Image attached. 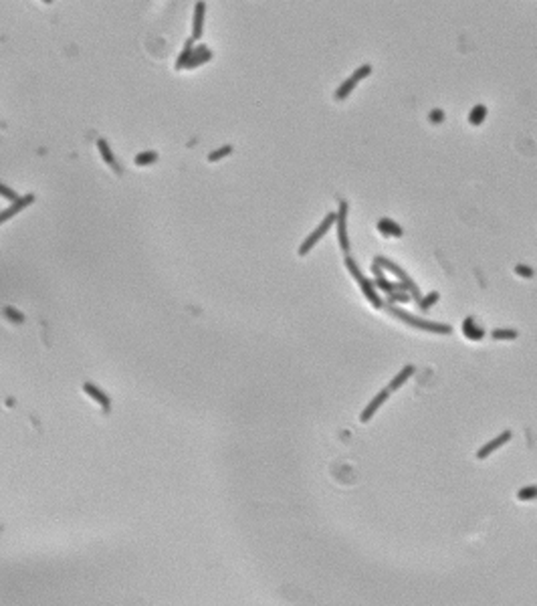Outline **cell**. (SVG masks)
<instances>
[{
  "label": "cell",
  "instance_id": "6da1fadb",
  "mask_svg": "<svg viewBox=\"0 0 537 606\" xmlns=\"http://www.w3.org/2000/svg\"><path fill=\"white\" fill-rule=\"evenodd\" d=\"M388 311H390V313H392L396 320H400V322H404V324H408V326H412V328H416V330H424V331H430V333H442V335H448V333H452V328H450L448 324L420 320V318H416V315H410V313H406V311L398 309L396 305H390V307H388Z\"/></svg>",
  "mask_w": 537,
  "mask_h": 606
},
{
  "label": "cell",
  "instance_id": "7a4b0ae2",
  "mask_svg": "<svg viewBox=\"0 0 537 606\" xmlns=\"http://www.w3.org/2000/svg\"><path fill=\"white\" fill-rule=\"evenodd\" d=\"M380 267H384V269H388L392 275H396L398 279H400V283L404 285V289L410 293V297L416 301V303H420V299H422V295H420V289H418V285L412 281V277L408 275L400 265H396L394 261H390V259H386V257H376L374 259Z\"/></svg>",
  "mask_w": 537,
  "mask_h": 606
},
{
  "label": "cell",
  "instance_id": "3957f363",
  "mask_svg": "<svg viewBox=\"0 0 537 606\" xmlns=\"http://www.w3.org/2000/svg\"><path fill=\"white\" fill-rule=\"evenodd\" d=\"M372 73V65H362V67H358L337 89H335V101H343L345 97H350V93L358 87V83L362 81V79H366L368 75Z\"/></svg>",
  "mask_w": 537,
  "mask_h": 606
},
{
  "label": "cell",
  "instance_id": "277c9868",
  "mask_svg": "<svg viewBox=\"0 0 537 606\" xmlns=\"http://www.w3.org/2000/svg\"><path fill=\"white\" fill-rule=\"evenodd\" d=\"M333 224H335V215H333V213H329V215H327V217H325V219L321 221V224H319V226H317V228H315V230H313V232H311V234H309V236H307V239L301 243V247H299V251H297V253H299L301 257H305V255H307V253H309V251H311V249H313V247H315V245L321 241L323 234H325V232H327V230H329Z\"/></svg>",
  "mask_w": 537,
  "mask_h": 606
},
{
  "label": "cell",
  "instance_id": "5b68a950",
  "mask_svg": "<svg viewBox=\"0 0 537 606\" xmlns=\"http://www.w3.org/2000/svg\"><path fill=\"white\" fill-rule=\"evenodd\" d=\"M347 200H339V208L335 213V224H337V241L343 253H350V239H347Z\"/></svg>",
  "mask_w": 537,
  "mask_h": 606
},
{
  "label": "cell",
  "instance_id": "8992f818",
  "mask_svg": "<svg viewBox=\"0 0 537 606\" xmlns=\"http://www.w3.org/2000/svg\"><path fill=\"white\" fill-rule=\"evenodd\" d=\"M511 437H513V433H511V431H503L501 435H497L493 441H489L487 444H483V446L477 451V459H479V461H485V459H487L491 453H495L497 449H501L503 444H507V442L511 441Z\"/></svg>",
  "mask_w": 537,
  "mask_h": 606
},
{
  "label": "cell",
  "instance_id": "52a82bcc",
  "mask_svg": "<svg viewBox=\"0 0 537 606\" xmlns=\"http://www.w3.org/2000/svg\"><path fill=\"white\" fill-rule=\"evenodd\" d=\"M388 396H390V390H388V388L380 390L376 396L372 398V402H370V404L364 408V412L360 414V423H370V420H372V416H374L378 410H380V406H382V404L388 400Z\"/></svg>",
  "mask_w": 537,
  "mask_h": 606
},
{
  "label": "cell",
  "instance_id": "ba28073f",
  "mask_svg": "<svg viewBox=\"0 0 537 606\" xmlns=\"http://www.w3.org/2000/svg\"><path fill=\"white\" fill-rule=\"evenodd\" d=\"M372 273H374V277H376V287H380L382 291H386V293H394V291H406L404 289V285L402 283H390L386 277H384V273H382V267L378 265L376 261H374V265H372Z\"/></svg>",
  "mask_w": 537,
  "mask_h": 606
},
{
  "label": "cell",
  "instance_id": "9c48e42d",
  "mask_svg": "<svg viewBox=\"0 0 537 606\" xmlns=\"http://www.w3.org/2000/svg\"><path fill=\"white\" fill-rule=\"evenodd\" d=\"M358 285H360L362 293L366 295V299L370 301V305H372V307H376V309H380V307L384 305V301H382V299H380V295H378L376 285H374V283H372L370 279H366V277H364V279H362V281H360Z\"/></svg>",
  "mask_w": 537,
  "mask_h": 606
},
{
  "label": "cell",
  "instance_id": "30bf717a",
  "mask_svg": "<svg viewBox=\"0 0 537 606\" xmlns=\"http://www.w3.org/2000/svg\"><path fill=\"white\" fill-rule=\"evenodd\" d=\"M83 390H85V394H89L95 402L101 404L103 412H109V408H111V400H109V396L101 390V388H97V386L91 384V382H85V384H83Z\"/></svg>",
  "mask_w": 537,
  "mask_h": 606
},
{
  "label": "cell",
  "instance_id": "8fae6325",
  "mask_svg": "<svg viewBox=\"0 0 537 606\" xmlns=\"http://www.w3.org/2000/svg\"><path fill=\"white\" fill-rule=\"evenodd\" d=\"M33 202H35V196H33V194H26V196L18 198L16 202H12V206H8L6 210H2V213H0V224H2L4 221H8L10 217H14L16 213H20L22 208H26L29 204H33Z\"/></svg>",
  "mask_w": 537,
  "mask_h": 606
},
{
  "label": "cell",
  "instance_id": "7c38bea8",
  "mask_svg": "<svg viewBox=\"0 0 537 606\" xmlns=\"http://www.w3.org/2000/svg\"><path fill=\"white\" fill-rule=\"evenodd\" d=\"M210 59H212V53L208 51V47H206V45H200V47L192 49L190 61L186 63V67H184V69H194V67H200V65H204V63H208Z\"/></svg>",
  "mask_w": 537,
  "mask_h": 606
},
{
  "label": "cell",
  "instance_id": "4fadbf2b",
  "mask_svg": "<svg viewBox=\"0 0 537 606\" xmlns=\"http://www.w3.org/2000/svg\"><path fill=\"white\" fill-rule=\"evenodd\" d=\"M414 372H416L414 364H406V366H404V368H402V370H400V372L394 376V380L388 384V390H390V392H396V390H400L402 386L406 384V382H408V380L414 376Z\"/></svg>",
  "mask_w": 537,
  "mask_h": 606
},
{
  "label": "cell",
  "instance_id": "5bb4252c",
  "mask_svg": "<svg viewBox=\"0 0 537 606\" xmlns=\"http://www.w3.org/2000/svg\"><path fill=\"white\" fill-rule=\"evenodd\" d=\"M204 12H206V4L204 2H196L194 6V24H192V39H200L202 31H204Z\"/></svg>",
  "mask_w": 537,
  "mask_h": 606
},
{
  "label": "cell",
  "instance_id": "9a60e30c",
  "mask_svg": "<svg viewBox=\"0 0 537 606\" xmlns=\"http://www.w3.org/2000/svg\"><path fill=\"white\" fill-rule=\"evenodd\" d=\"M378 230H380L384 236H396V239H400V236L404 234L402 226H400L398 222H394L392 219H380V222H378Z\"/></svg>",
  "mask_w": 537,
  "mask_h": 606
},
{
  "label": "cell",
  "instance_id": "2e32d148",
  "mask_svg": "<svg viewBox=\"0 0 537 606\" xmlns=\"http://www.w3.org/2000/svg\"><path fill=\"white\" fill-rule=\"evenodd\" d=\"M463 330H465V335L469 337V339H483L485 337V331L475 324V320L473 318H469V320H465V324H463Z\"/></svg>",
  "mask_w": 537,
  "mask_h": 606
},
{
  "label": "cell",
  "instance_id": "e0dca14e",
  "mask_svg": "<svg viewBox=\"0 0 537 606\" xmlns=\"http://www.w3.org/2000/svg\"><path fill=\"white\" fill-rule=\"evenodd\" d=\"M97 150H99V154H101L103 162H105L108 166H111L115 172H119V168H117V164H115V158H113V154H111V148L108 146V142H105V140H97Z\"/></svg>",
  "mask_w": 537,
  "mask_h": 606
},
{
  "label": "cell",
  "instance_id": "ac0fdd59",
  "mask_svg": "<svg viewBox=\"0 0 537 606\" xmlns=\"http://www.w3.org/2000/svg\"><path fill=\"white\" fill-rule=\"evenodd\" d=\"M487 117V108L485 106H475L469 113V123L471 125H481Z\"/></svg>",
  "mask_w": 537,
  "mask_h": 606
},
{
  "label": "cell",
  "instance_id": "d6986e66",
  "mask_svg": "<svg viewBox=\"0 0 537 606\" xmlns=\"http://www.w3.org/2000/svg\"><path fill=\"white\" fill-rule=\"evenodd\" d=\"M192 41H194V39H190V41L186 43V47L182 49V53H180V57L176 59V69H184V67H186V63L190 61V55H192V49H194V47H192Z\"/></svg>",
  "mask_w": 537,
  "mask_h": 606
},
{
  "label": "cell",
  "instance_id": "ffe728a7",
  "mask_svg": "<svg viewBox=\"0 0 537 606\" xmlns=\"http://www.w3.org/2000/svg\"><path fill=\"white\" fill-rule=\"evenodd\" d=\"M2 315H4L8 322H12V324H22V322H24V315H22L18 309H14L12 305H6V307L2 309Z\"/></svg>",
  "mask_w": 537,
  "mask_h": 606
},
{
  "label": "cell",
  "instance_id": "44dd1931",
  "mask_svg": "<svg viewBox=\"0 0 537 606\" xmlns=\"http://www.w3.org/2000/svg\"><path fill=\"white\" fill-rule=\"evenodd\" d=\"M412 301L410 293L408 291H394V293H388V303L394 305V303H408Z\"/></svg>",
  "mask_w": 537,
  "mask_h": 606
},
{
  "label": "cell",
  "instance_id": "7402d4cb",
  "mask_svg": "<svg viewBox=\"0 0 537 606\" xmlns=\"http://www.w3.org/2000/svg\"><path fill=\"white\" fill-rule=\"evenodd\" d=\"M156 160H158V154L156 152H142V154L136 156L133 162H136V166H150L154 164Z\"/></svg>",
  "mask_w": 537,
  "mask_h": 606
},
{
  "label": "cell",
  "instance_id": "603a6c76",
  "mask_svg": "<svg viewBox=\"0 0 537 606\" xmlns=\"http://www.w3.org/2000/svg\"><path fill=\"white\" fill-rule=\"evenodd\" d=\"M438 299H440V295H438L436 291H430L426 297H422V299H420L418 307H420L422 311H428V309L432 307V305H434V303H438Z\"/></svg>",
  "mask_w": 537,
  "mask_h": 606
},
{
  "label": "cell",
  "instance_id": "cb8c5ba5",
  "mask_svg": "<svg viewBox=\"0 0 537 606\" xmlns=\"http://www.w3.org/2000/svg\"><path fill=\"white\" fill-rule=\"evenodd\" d=\"M517 499H519V501L537 499V485H527V487H521V489L517 491Z\"/></svg>",
  "mask_w": 537,
  "mask_h": 606
},
{
  "label": "cell",
  "instance_id": "d4e9b609",
  "mask_svg": "<svg viewBox=\"0 0 537 606\" xmlns=\"http://www.w3.org/2000/svg\"><path fill=\"white\" fill-rule=\"evenodd\" d=\"M232 146H222V148H218V150H214V152H210L208 154V162H218L220 158H226L228 154H232Z\"/></svg>",
  "mask_w": 537,
  "mask_h": 606
},
{
  "label": "cell",
  "instance_id": "484cf974",
  "mask_svg": "<svg viewBox=\"0 0 537 606\" xmlns=\"http://www.w3.org/2000/svg\"><path fill=\"white\" fill-rule=\"evenodd\" d=\"M345 267H347V271H350V275L354 277V279H356V281H358V283H360V281H362V279H364V273H362V271H360V267H358V263H356V261H354V259H352V257H347V259H345Z\"/></svg>",
  "mask_w": 537,
  "mask_h": 606
},
{
  "label": "cell",
  "instance_id": "4316f807",
  "mask_svg": "<svg viewBox=\"0 0 537 606\" xmlns=\"http://www.w3.org/2000/svg\"><path fill=\"white\" fill-rule=\"evenodd\" d=\"M519 331L515 330H493L491 331V337L493 339H517Z\"/></svg>",
  "mask_w": 537,
  "mask_h": 606
},
{
  "label": "cell",
  "instance_id": "83f0119b",
  "mask_svg": "<svg viewBox=\"0 0 537 606\" xmlns=\"http://www.w3.org/2000/svg\"><path fill=\"white\" fill-rule=\"evenodd\" d=\"M0 196H4L6 200H12V202H16V200L20 198L12 188H8V186H4V184H0Z\"/></svg>",
  "mask_w": 537,
  "mask_h": 606
},
{
  "label": "cell",
  "instance_id": "f1b7e54d",
  "mask_svg": "<svg viewBox=\"0 0 537 606\" xmlns=\"http://www.w3.org/2000/svg\"><path fill=\"white\" fill-rule=\"evenodd\" d=\"M515 273L519 277H523V279H531V277L535 275V271L531 267H527V265H517L515 267Z\"/></svg>",
  "mask_w": 537,
  "mask_h": 606
},
{
  "label": "cell",
  "instance_id": "f546056e",
  "mask_svg": "<svg viewBox=\"0 0 537 606\" xmlns=\"http://www.w3.org/2000/svg\"><path fill=\"white\" fill-rule=\"evenodd\" d=\"M428 119L432 121V123H442L444 121V111L440 110H432L428 115Z\"/></svg>",
  "mask_w": 537,
  "mask_h": 606
}]
</instances>
